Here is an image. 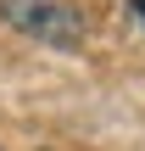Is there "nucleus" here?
Instances as JSON below:
<instances>
[{
  "label": "nucleus",
  "mask_w": 145,
  "mask_h": 151,
  "mask_svg": "<svg viewBox=\"0 0 145 151\" xmlns=\"http://www.w3.org/2000/svg\"><path fill=\"white\" fill-rule=\"evenodd\" d=\"M0 22L50 50H78L89 39V17L73 0H0Z\"/></svg>",
  "instance_id": "obj_1"
}]
</instances>
